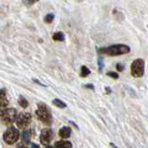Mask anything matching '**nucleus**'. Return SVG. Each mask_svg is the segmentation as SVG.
I'll use <instances>...</instances> for the list:
<instances>
[{
    "label": "nucleus",
    "mask_w": 148,
    "mask_h": 148,
    "mask_svg": "<svg viewBox=\"0 0 148 148\" xmlns=\"http://www.w3.org/2000/svg\"><path fill=\"white\" fill-rule=\"evenodd\" d=\"M52 103H53L54 106H57V108H65L67 106L66 103H64V102H63L62 100H60V99H58V98H55V99L52 101Z\"/></svg>",
    "instance_id": "nucleus-13"
},
{
    "label": "nucleus",
    "mask_w": 148,
    "mask_h": 148,
    "mask_svg": "<svg viewBox=\"0 0 148 148\" xmlns=\"http://www.w3.org/2000/svg\"><path fill=\"white\" fill-rule=\"evenodd\" d=\"M18 105L22 108H27L28 106H29V102L27 101V99L23 95H20V97H18Z\"/></svg>",
    "instance_id": "nucleus-14"
},
{
    "label": "nucleus",
    "mask_w": 148,
    "mask_h": 148,
    "mask_svg": "<svg viewBox=\"0 0 148 148\" xmlns=\"http://www.w3.org/2000/svg\"><path fill=\"white\" fill-rule=\"evenodd\" d=\"M54 18H55V15L53 13H48V14H46V15L45 16L44 18V21L45 23H51V22H53L54 21Z\"/></svg>",
    "instance_id": "nucleus-16"
},
{
    "label": "nucleus",
    "mask_w": 148,
    "mask_h": 148,
    "mask_svg": "<svg viewBox=\"0 0 148 148\" xmlns=\"http://www.w3.org/2000/svg\"><path fill=\"white\" fill-rule=\"evenodd\" d=\"M31 148H40V147H39V145H36V143H32V147H31Z\"/></svg>",
    "instance_id": "nucleus-26"
},
{
    "label": "nucleus",
    "mask_w": 148,
    "mask_h": 148,
    "mask_svg": "<svg viewBox=\"0 0 148 148\" xmlns=\"http://www.w3.org/2000/svg\"><path fill=\"white\" fill-rule=\"evenodd\" d=\"M90 73H91V71L86 66H82V68H81V73H80L81 77L85 78L88 75H90Z\"/></svg>",
    "instance_id": "nucleus-15"
},
{
    "label": "nucleus",
    "mask_w": 148,
    "mask_h": 148,
    "mask_svg": "<svg viewBox=\"0 0 148 148\" xmlns=\"http://www.w3.org/2000/svg\"><path fill=\"white\" fill-rule=\"evenodd\" d=\"M31 138H32V133H31V131H23L22 133H21V139L23 143H29L31 142Z\"/></svg>",
    "instance_id": "nucleus-11"
},
{
    "label": "nucleus",
    "mask_w": 148,
    "mask_h": 148,
    "mask_svg": "<svg viewBox=\"0 0 148 148\" xmlns=\"http://www.w3.org/2000/svg\"><path fill=\"white\" fill-rule=\"evenodd\" d=\"M32 114L29 112L22 111V112H21L18 115L15 122L18 129H26L32 123Z\"/></svg>",
    "instance_id": "nucleus-6"
},
{
    "label": "nucleus",
    "mask_w": 148,
    "mask_h": 148,
    "mask_svg": "<svg viewBox=\"0 0 148 148\" xmlns=\"http://www.w3.org/2000/svg\"><path fill=\"white\" fill-rule=\"evenodd\" d=\"M37 1H35V0H34V1H23V4L26 5V6H32V5L35 4Z\"/></svg>",
    "instance_id": "nucleus-21"
},
{
    "label": "nucleus",
    "mask_w": 148,
    "mask_h": 148,
    "mask_svg": "<svg viewBox=\"0 0 148 148\" xmlns=\"http://www.w3.org/2000/svg\"><path fill=\"white\" fill-rule=\"evenodd\" d=\"M106 75H108V77H110V78L115 79V80H118V79L119 78V74H118L117 72H114V71H109V72L106 73Z\"/></svg>",
    "instance_id": "nucleus-17"
},
{
    "label": "nucleus",
    "mask_w": 148,
    "mask_h": 148,
    "mask_svg": "<svg viewBox=\"0 0 148 148\" xmlns=\"http://www.w3.org/2000/svg\"><path fill=\"white\" fill-rule=\"evenodd\" d=\"M20 138V132L15 127L8 128L3 134V139L8 145H14Z\"/></svg>",
    "instance_id": "nucleus-4"
},
{
    "label": "nucleus",
    "mask_w": 148,
    "mask_h": 148,
    "mask_svg": "<svg viewBox=\"0 0 148 148\" xmlns=\"http://www.w3.org/2000/svg\"><path fill=\"white\" fill-rule=\"evenodd\" d=\"M52 38L56 42H64L65 41V35L62 32H57L53 34Z\"/></svg>",
    "instance_id": "nucleus-12"
},
{
    "label": "nucleus",
    "mask_w": 148,
    "mask_h": 148,
    "mask_svg": "<svg viewBox=\"0 0 148 148\" xmlns=\"http://www.w3.org/2000/svg\"><path fill=\"white\" fill-rule=\"evenodd\" d=\"M110 146L111 147H113V148H119L117 145H114V143H110Z\"/></svg>",
    "instance_id": "nucleus-27"
},
{
    "label": "nucleus",
    "mask_w": 148,
    "mask_h": 148,
    "mask_svg": "<svg viewBox=\"0 0 148 148\" xmlns=\"http://www.w3.org/2000/svg\"><path fill=\"white\" fill-rule=\"evenodd\" d=\"M83 87L87 88V89H91V90H95V86L94 84H92V83H88V84H84Z\"/></svg>",
    "instance_id": "nucleus-20"
},
{
    "label": "nucleus",
    "mask_w": 148,
    "mask_h": 148,
    "mask_svg": "<svg viewBox=\"0 0 148 148\" xmlns=\"http://www.w3.org/2000/svg\"><path fill=\"white\" fill-rule=\"evenodd\" d=\"M0 106L1 108H5L8 105V100L7 98V95H6V91H5L4 88L1 89V95H0Z\"/></svg>",
    "instance_id": "nucleus-10"
},
{
    "label": "nucleus",
    "mask_w": 148,
    "mask_h": 148,
    "mask_svg": "<svg viewBox=\"0 0 148 148\" xmlns=\"http://www.w3.org/2000/svg\"><path fill=\"white\" fill-rule=\"evenodd\" d=\"M72 143L69 141H58L55 143L54 148H71Z\"/></svg>",
    "instance_id": "nucleus-9"
},
{
    "label": "nucleus",
    "mask_w": 148,
    "mask_h": 148,
    "mask_svg": "<svg viewBox=\"0 0 148 148\" xmlns=\"http://www.w3.org/2000/svg\"><path fill=\"white\" fill-rule=\"evenodd\" d=\"M35 115L37 119L40 121L45 124V125H49L52 124V115H51L48 106L44 103H38L37 104V109L35 110Z\"/></svg>",
    "instance_id": "nucleus-2"
},
{
    "label": "nucleus",
    "mask_w": 148,
    "mask_h": 148,
    "mask_svg": "<svg viewBox=\"0 0 148 148\" xmlns=\"http://www.w3.org/2000/svg\"><path fill=\"white\" fill-rule=\"evenodd\" d=\"M69 124H71V125H73V126L75 127V128H76L77 130H79V126H78V125H77V124H76L75 122H73L72 120H69Z\"/></svg>",
    "instance_id": "nucleus-23"
},
{
    "label": "nucleus",
    "mask_w": 148,
    "mask_h": 148,
    "mask_svg": "<svg viewBox=\"0 0 148 148\" xmlns=\"http://www.w3.org/2000/svg\"><path fill=\"white\" fill-rule=\"evenodd\" d=\"M97 63H98V71H99V72H102V71H103V68H104V60H103V58H99Z\"/></svg>",
    "instance_id": "nucleus-18"
},
{
    "label": "nucleus",
    "mask_w": 148,
    "mask_h": 148,
    "mask_svg": "<svg viewBox=\"0 0 148 148\" xmlns=\"http://www.w3.org/2000/svg\"><path fill=\"white\" fill-rule=\"evenodd\" d=\"M45 148H53L52 146H50V145H48V146H46V147H45Z\"/></svg>",
    "instance_id": "nucleus-28"
},
{
    "label": "nucleus",
    "mask_w": 148,
    "mask_h": 148,
    "mask_svg": "<svg viewBox=\"0 0 148 148\" xmlns=\"http://www.w3.org/2000/svg\"><path fill=\"white\" fill-rule=\"evenodd\" d=\"M131 73L134 78H141L145 74V60L137 58L132 63Z\"/></svg>",
    "instance_id": "nucleus-3"
},
{
    "label": "nucleus",
    "mask_w": 148,
    "mask_h": 148,
    "mask_svg": "<svg viewBox=\"0 0 148 148\" xmlns=\"http://www.w3.org/2000/svg\"><path fill=\"white\" fill-rule=\"evenodd\" d=\"M17 148H28V147L23 145V143H18V145H17Z\"/></svg>",
    "instance_id": "nucleus-24"
},
{
    "label": "nucleus",
    "mask_w": 148,
    "mask_h": 148,
    "mask_svg": "<svg viewBox=\"0 0 148 148\" xmlns=\"http://www.w3.org/2000/svg\"><path fill=\"white\" fill-rule=\"evenodd\" d=\"M105 89H106V94H108V95L111 94V92H112V91H111V89H110L109 87H106Z\"/></svg>",
    "instance_id": "nucleus-25"
},
{
    "label": "nucleus",
    "mask_w": 148,
    "mask_h": 148,
    "mask_svg": "<svg viewBox=\"0 0 148 148\" xmlns=\"http://www.w3.org/2000/svg\"><path fill=\"white\" fill-rule=\"evenodd\" d=\"M116 69H117V71H119V72H121L124 71V69H125V66L123 64L121 63H117V65H116Z\"/></svg>",
    "instance_id": "nucleus-19"
},
{
    "label": "nucleus",
    "mask_w": 148,
    "mask_h": 148,
    "mask_svg": "<svg viewBox=\"0 0 148 148\" xmlns=\"http://www.w3.org/2000/svg\"><path fill=\"white\" fill-rule=\"evenodd\" d=\"M17 117V110L15 108H4L1 110V120L6 125H10L16 121Z\"/></svg>",
    "instance_id": "nucleus-5"
},
{
    "label": "nucleus",
    "mask_w": 148,
    "mask_h": 148,
    "mask_svg": "<svg viewBox=\"0 0 148 148\" xmlns=\"http://www.w3.org/2000/svg\"><path fill=\"white\" fill-rule=\"evenodd\" d=\"M54 139V132L51 129L45 128L43 129L40 134V142L43 145L48 146V145Z\"/></svg>",
    "instance_id": "nucleus-7"
},
{
    "label": "nucleus",
    "mask_w": 148,
    "mask_h": 148,
    "mask_svg": "<svg viewBox=\"0 0 148 148\" xmlns=\"http://www.w3.org/2000/svg\"><path fill=\"white\" fill-rule=\"evenodd\" d=\"M58 134L62 139H68L71 135V129L68 126H64L59 130Z\"/></svg>",
    "instance_id": "nucleus-8"
},
{
    "label": "nucleus",
    "mask_w": 148,
    "mask_h": 148,
    "mask_svg": "<svg viewBox=\"0 0 148 148\" xmlns=\"http://www.w3.org/2000/svg\"><path fill=\"white\" fill-rule=\"evenodd\" d=\"M131 51V47L127 45L123 44H117V45H112L106 47H102L98 49L99 54H105L108 56H111V57H115V56H120L124 54H128Z\"/></svg>",
    "instance_id": "nucleus-1"
},
{
    "label": "nucleus",
    "mask_w": 148,
    "mask_h": 148,
    "mask_svg": "<svg viewBox=\"0 0 148 148\" xmlns=\"http://www.w3.org/2000/svg\"><path fill=\"white\" fill-rule=\"evenodd\" d=\"M32 81H34V82H36V83H38V84H39V85H41V86H44V87H46V85H45V84H44V83H42V82H40V81H39V80H37V79H34V80H32Z\"/></svg>",
    "instance_id": "nucleus-22"
}]
</instances>
